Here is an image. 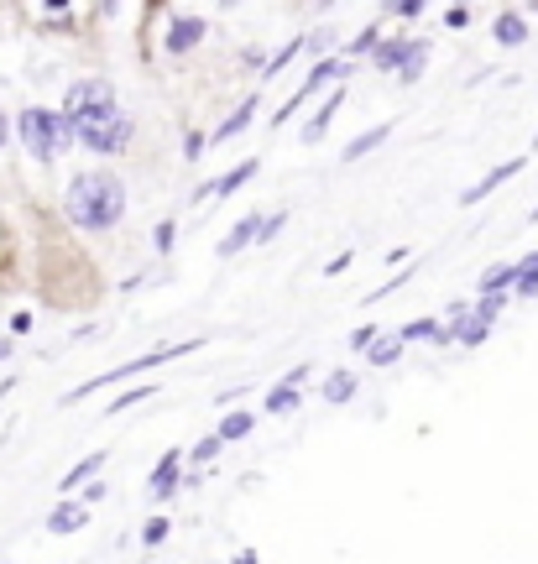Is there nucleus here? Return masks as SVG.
<instances>
[{
	"label": "nucleus",
	"instance_id": "27",
	"mask_svg": "<svg viewBox=\"0 0 538 564\" xmlns=\"http://www.w3.org/2000/svg\"><path fill=\"white\" fill-rule=\"evenodd\" d=\"M162 538H168V517H152V523L142 528V544H147V549H157Z\"/></svg>",
	"mask_w": 538,
	"mask_h": 564
},
{
	"label": "nucleus",
	"instance_id": "8",
	"mask_svg": "<svg viewBox=\"0 0 538 564\" xmlns=\"http://www.w3.org/2000/svg\"><path fill=\"white\" fill-rule=\"evenodd\" d=\"M523 168H528V157H507L502 168H491V173H486V178H481L476 188H465V194H460V204H481V199L491 194V188H502V183H507L512 173H523Z\"/></svg>",
	"mask_w": 538,
	"mask_h": 564
},
{
	"label": "nucleus",
	"instance_id": "10",
	"mask_svg": "<svg viewBox=\"0 0 538 564\" xmlns=\"http://www.w3.org/2000/svg\"><path fill=\"white\" fill-rule=\"evenodd\" d=\"M199 37H204V16H178L168 27V53H189Z\"/></svg>",
	"mask_w": 538,
	"mask_h": 564
},
{
	"label": "nucleus",
	"instance_id": "13",
	"mask_svg": "<svg viewBox=\"0 0 538 564\" xmlns=\"http://www.w3.org/2000/svg\"><path fill=\"white\" fill-rule=\"evenodd\" d=\"M491 32H497V42H502V47H518V42H528V21H523L518 11H502Z\"/></svg>",
	"mask_w": 538,
	"mask_h": 564
},
{
	"label": "nucleus",
	"instance_id": "29",
	"mask_svg": "<svg viewBox=\"0 0 538 564\" xmlns=\"http://www.w3.org/2000/svg\"><path fill=\"white\" fill-rule=\"evenodd\" d=\"M152 392H157V387H131L126 397H115V403H110V413H126L131 403H142V397H152Z\"/></svg>",
	"mask_w": 538,
	"mask_h": 564
},
{
	"label": "nucleus",
	"instance_id": "36",
	"mask_svg": "<svg viewBox=\"0 0 538 564\" xmlns=\"http://www.w3.org/2000/svg\"><path fill=\"white\" fill-rule=\"evenodd\" d=\"M11 356V340H0V361H6Z\"/></svg>",
	"mask_w": 538,
	"mask_h": 564
},
{
	"label": "nucleus",
	"instance_id": "11",
	"mask_svg": "<svg viewBox=\"0 0 538 564\" xmlns=\"http://www.w3.org/2000/svg\"><path fill=\"white\" fill-rule=\"evenodd\" d=\"M84 507L79 502H58L53 512H48V533H74V528H84Z\"/></svg>",
	"mask_w": 538,
	"mask_h": 564
},
{
	"label": "nucleus",
	"instance_id": "35",
	"mask_svg": "<svg viewBox=\"0 0 538 564\" xmlns=\"http://www.w3.org/2000/svg\"><path fill=\"white\" fill-rule=\"evenodd\" d=\"M183 152L199 157V152H204V136H199V131H189V136H183Z\"/></svg>",
	"mask_w": 538,
	"mask_h": 564
},
{
	"label": "nucleus",
	"instance_id": "26",
	"mask_svg": "<svg viewBox=\"0 0 538 564\" xmlns=\"http://www.w3.org/2000/svg\"><path fill=\"white\" fill-rule=\"evenodd\" d=\"M507 282H512V267H491V272L481 277V293H502Z\"/></svg>",
	"mask_w": 538,
	"mask_h": 564
},
{
	"label": "nucleus",
	"instance_id": "17",
	"mask_svg": "<svg viewBox=\"0 0 538 564\" xmlns=\"http://www.w3.org/2000/svg\"><path fill=\"white\" fill-rule=\"evenodd\" d=\"M512 288H518L523 298H533V293H538V251L528 256V262L512 267Z\"/></svg>",
	"mask_w": 538,
	"mask_h": 564
},
{
	"label": "nucleus",
	"instance_id": "33",
	"mask_svg": "<svg viewBox=\"0 0 538 564\" xmlns=\"http://www.w3.org/2000/svg\"><path fill=\"white\" fill-rule=\"evenodd\" d=\"M173 235H178L173 220H162V225H157V251H173Z\"/></svg>",
	"mask_w": 538,
	"mask_h": 564
},
{
	"label": "nucleus",
	"instance_id": "32",
	"mask_svg": "<svg viewBox=\"0 0 538 564\" xmlns=\"http://www.w3.org/2000/svg\"><path fill=\"white\" fill-rule=\"evenodd\" d=\"M371 340H377V324H361L356 335H350V350H366Z\"/></svg>",
	"mask_w": 538,
	"mask_h": 564
},
{
	"label": "nucleus",
	"instance_id": "4",
	"mask_svg": "<svg viewBox=\"0 0 538 564\" xmlns=\"http://www.w3.org/2000/svg\"><path fill=\"white\" fill-rule=\"evenodd\" d=\"M194 345H199V340H183V345H168V350H157V356H142V361H126V366H115L110 376H89V382H84V387H74L68 397H74V403H79V397L100 392V387H110V382H131V376H142V371H152V366H162V361H178V356H189Z\"/></svg>",
	"mask_w": 538,
	"mask_h": 564
},
{
	"label": "nucleus",
	"instance_id": "16",
	"mask_svg": "<svg viewBox=\"0 0 538 564\" xmlns=\"http://www.w3.org/2000/svg\"><path fill=\"white\" fill-rule=\"evenodd\" d=\"M251 115H256V94H246V100L236 105V115H230V121L215 131V141H230V136H241L246 126H251Z\"/></svg>",
	"mask_w": 538,
	"mask_h": 564
},
{
	"label": "nucleus",
	"instance_id": "37",
	"mask_svg": "<svg viewBox=\"0 0 538 564\" xmlns=\"http://www.w3.org/2000/svg\"><path fill=\"white\" fill-rule=\"evenodd\" d=\"M0 147H6V115H0Z\"/></svg>",
	"mask_w": 538,
	"mask_h": 564
},
{
	"label": "nucleus",
	"instance_id": "3",
	"mask_svg": "<svg viewBox=\"0 0 538 564\" xmlns=\"http://www.w3.org/2000/svg\"><path fill=\"white\" fill-rule=\"evenodd\" d=\"M74 141H84L89 152H100V157H110V152H121L126 141H131V121L115 105H105V110H89V115H74Z\"/></svg>",
	"mask_w": 538,
	"mask_h": 564
},
{
	"label": "nucleus",
	"instance_id": "34",
	"mask_svg": "<svg viewBox=\"0 0 538 564\" xmlns=\"http://www.w3.org/2000/svg\"><path fill=\"white\" fill-rule=\"evenodd\" d=\"M303 47H309L314 58H324V47H330V32H314V37H303Z\"/></svg>",
	"mask_w": 538,
	"mask_h": 564
},
{
	"label": "nucleus",
	"instance_id": "5",
	"mask_svg": "<svg viewBox=\"0 0 538 564\" xmlns=\"http://www.w3.org/2000/svg\"><path fill=\"white\" fill-rule=\"evenodd\" d=\"M105 105H115L110 79H79L74 89L63 94V115H68V121H74V115H89V110H105Z\"/></svg>",
	"mask_w": 538,
	"mask_h": 564
},
{
	"label": "nucleus",
	"instance_id": "2",
	"mask_svg": "<svg viewBox=\"0 0 538 564\" xmlns=\"http://www.w3.org/2000/svg\"><path fill=\"white\" fill-rule=\"evenodd\" d=\"M16 131H21V147H27L37 162H58L68 147H74V126H68V115L63 110H21V121H16Z\"/></svg>",
	"mask_w": 538,
	"mask_h": 564
},
{
	"label": "nucleus",
	"instance_id": "14",
	"mask_svg": "<svg viewBox=\"0 0 538 564\" xmlns=\"http://www.w3.org/2000/svg\"><path fill=\"white\" fill-rule=\"evenodd\" d=\"M256 225H262V220H256V215H246L236 230H230L225 235V241H220V256H236V251H246L251 241H256Z\"/></svg>",
	"mask_w": 538,
	"mask_h": 564
},
{
	"label": "nucleus",
	"instance_id": "15",
	"mask_svg": "<svg viewBox=\"0 0 538 564\" xmlns=\"http://www.w3.org/2000/svg\"><path fill=\"white\" fill-rule=\"evenodd\" d=\"M335 110H340V89H335V94H330V100H324V105L314 110V121H309V126H303V141H309V147H314V141H319L324 131H330V115H335Z\"/></svg>",
	"mask_w": 538,
	"mask_h": 564
},
{
	"label": "nucleus",
	"instance_id": "21",
	"mask_svg": "<svg viewBox=\"0 0 538 564\" xmlns=\"http://www.w3.org/2000/svg\"><path fill=\"white\" fill-rule=\"evenodd\" d=\"M100 465H105V455H84V460H79V465H74V470H68V476H63V497H68V491H74V486H84V481L95 476Z\"/></svg>",
	"mask_w": 538,
	"mask_h": 564
},
{
	"label": "nucleus",
	"instance_id": "39",
	"mask_svg": "<svg viewBox=\"0 0 538 564\" xmlns=\"http://www.w3.org/2000/svg\"><path fill=\"white\" fill-rule=\"evenodd\" d=\"M220 6H236V0H220Z\"/></svg>",
	"mask_w": 538,
	"mask_h": 564
},
{
	"label": "nucleus",
	"instance_id": "12",
	"mask_svg": "<svg viewBox=\"0 0 538 564\" xmlns=\"http://www.w3.org/2000/svg\"><path fill=\"white\" fill-rule=\"evenodd\" d=\"M387 136H392V126H387V121H382V126H371V131H361V136H356V141H350V147H345V162H361L366 152H377Z\"/></svg>",
	"mask_w": 538,
	"mask_h": 564
},
{
	"label": "nucleus",
	"instance_id": "1",
	"mask_svg": "<svg viewBox=\"0 0 538 564\" xmlns=\"http://www.w3.org/2000/svg\"><path fill=\"white\" fill-rule=\"evenodd\" d=\"M63 215L74 220L79 230H110V225H121L126 215V183L95 168V173H79L74 183H68V194H63Z\"/></svg>",
	"mask_w": 538,
	"mask_h": 564
},
{
	"label": "nucleus",
	"instance_id": "25",
	"mask_svg": "<svg viewBox=\"0 0 538 564\" xmlns=\"http://www.w3.org/2000/svg\"><path fill=\"white\" fill-rule=\"evenodd\" d=\"M429 335H434V319H413V324L397 329V340H403V345H408V340H429Z\"/></svg>",
	"mask_w": 538,
	"mask_h": 564
},
{
	"label": "nucleus",
	"instance_id": "22",
	"mask_svg": "<svg viewBox=\"0 0 538 564\" xmlns=\"http://www.w3.org/2000/svg\"><path fill=\"white\" fill-rule=\"evenodd\" d=\"M403 42H408V37H392V42H377V47H371V63H377V68H387V74H392V63H397V53H403Z\"/></svg>",
	"mask_w": 538,
	"mask_h": 564
},
{
	"label": "nucleus",
	"instance_id": "38",
	"mask_svg": "<svg viewBox=\"0 0 538 564\" xmlns=\"http://www.w3.org/2000/svg\"><path fill=\"white\" fill-rule=\"evenodd\" d=\"M48 6H53V11H63V6H68V0H48Z\"/></svg>",
	"mask_w": 538,
	"mask_h": 564
},
{
	"label": "nucleus",
	"instance_id": "19",
	"mask_svg": "<svg viewBox=\"0 0 538 564\" xmlns=\"http://www.w3.org/2000/svg\"><path fill=\"white\" fill-rule=\"evenodd\" d=\"M324 397H330V403H350V397H356V371H335L330 382H324Z\"/></svg>",
	"mask_w": 538,
	"mask_h": 564
},
{
	"label": "nucleus",
	"instance_id": "30",
	"mask_svg": "<svg viewBox=\"0 0 538 564\" xmlns=\"http://www.w3.org/2000/svg\"><path fill=\"white\" fill-rule=\"evenodd\" d=\"M220 444H225L220 434H209V439H199V444H194V460H215V455H220Z\"/></svg>",
	"mask_w": 538,
	"mask_h": 564
},
{
	"label": "nucleus",
	"instance_id": "18",
	"mask_svg": "<svg viewBox=\"0 0 538 564\" xmlns=\"http://www.w3.org/2000/svg\"><path fill=\"white\" fill-rule=\"evenodd\" d=\"M251 178H256V157H251V162H241V168H230L220 183H209V194H236V188H241V183H251Z\"/></svg>",
	"mask_w": 538,
	"mask_h": 564
},
{
	"label": "nucleus",
	"instance_id": "23",
	"mask_svg": "<svg viewBox=\"0 0 538 564\" xmlns=\"http://www.w3.org/2000/svg\"><path fill=\"white\" fill-rule=\"evenodd\" d=\"M366 350H371V366H392L397 356H403V340H382V345H377V340H371Z\"/></svg>",
	"mask_w": 538,
	"mask_h": 564
},
{
	"label": "nucleus",
	"instance_id": "6",
	"mask_svg": "<svg viewBox=\"0 0 538 564\" xmlns=\"http://www.w3.org/2000/svg\"><path fill=\"white\" fill-rule=\"evenodd\" d=\"M424 63H429V42L413 37V42H403V53H397L392 74L403 79V84H418V79H424Z\"/></svg>",
	"mask_w": 538,
	"mask_h": 564
},
{
	"label": "nucleus",
	"instance_id": "28",
	"mask_svg": "<svg viewBox=\"0 0 538 564\" xmlns=\"http://www.w3.org/2000/svg\"><path fill=\"white\" fill-rule=\"evenodd\" d=\"M377 37H382L377 27H366V32H361L356 42H350V47H345V53H350V58H361V53H371V47H377Z\"/></svg>",
	"mask_w": 538,
	"mask_h": 564
},
{
	"label": "nucleus",
	"instance_id": "7",
	"mask_svg": "<svg viewBox=\"0 0 538 564\" xmlns=\"http://www.w3.org/2000/svg\"><path fill=\"white\" fill-rule=\"evenodd\" d=\"M335 74H340V63H335V58H319V68H314V74H309V84H303V89L293 94V100H288L283 110H277V115H272V126H277V121H288V115H293V110H298L303 100H309V94H314V89H324V84H330Z\"/></svg>",
	"mask_w": 538,
	"mask_h": 564
},
{
	"label": "nucleus",
	"instance_id": "9",
	"mask_svg": "<svg viewBox=\"0 0 538 564\" xmlns=\"http://www.w3.org/2000/svg\"><path fill=\"white\" fill-rule=\"evenodd\" d=\"M178 455L183 450H168L157 460V470H152V502H168L173 491H178Z\"/></svg>",
	"mask_w": 538,
	"mask_h": 564
},
{
	"label": "nucleus",
	"instance_id": "20",
	"mask_svg": "<svg viewBox=\"0 0 538 564\" xmlns=\"http://www.w3.org/2000/svg\"><path fill=\"white\" fill-rule=\"evenodd\" d=\"M267 413H277V418H283V413H298V387H293V382L272 387V392H267Z\"/></svg>",
	"mask_w": 538,
	"mask_h": 564
},
{
	"label": "nucleus",
	"instance_id": "31",
	"mask_svg": "<svg viewBox=\"0 0 538 564\" xmlns=\"http://www.w3.org/2000/svg\"><path fill=\"white\" fill-rule=\"evenodd\" d=\"M424 6H429V0H387V11H392V16H418Z\"/></svg>",
	"mask_w": 538,
	"mask_h": 564
},
{
	"label": "nucleus",
	"instance_id": "24",
	"mask_svg": "<svg viewBox=\"0 0 538 564\" xmlns=\"http://www.w3.org/2000/svg\"><path fill=\"white\" fill-rule=\"evenodd\" d=\"M251 423H256L251 413H230V418L220 423V439H246V434H251Z\"/></svg>",
	"mask_w": 538,
	"mask_h": 564
}]
</instances>
